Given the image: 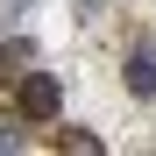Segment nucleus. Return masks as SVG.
Listing matches in <instances>:
<instances>
[{
	"label": "nucleus",
	"instance_id": "1",
	"mask_svg": "<svg viewBox=\"0 0 156 156\" xmlns=\"http://www.w3.org/2000/svg\"><path fill=\"white\" fill-rule=\"evenodd\" d=\"M14 107H21V121H57V78L50 71H21Z\"/></svg>",
	"mask_w": 156,
	"mask_h": 156
},
{
	"label": "nucleus",
	"instance_id": "2",
	"mask_svg": "<svg viewBox=\"0 0 156 156\" xmlns=\"http://www.w3.org/2000/svg\"><path fill=\"white\" fill-rule=\"evenodd\" d=\"M128 92H135V99H156V57H128Z\"/></svg>",
	"mask_w": 156,
	"mask_h": 156
},
{
	"label": "nucleus",
	"instance_id": "3",
	"mask_svg": "<svg viewBox=\"0 0 156 156\" xmlns=\"http://www.w3.org/2000/svg\"><path fill=\"white\" fill-rule=\"evenodd\" d=\"M57 149H78V156H92L99 135H85V128H57Z\"/></svg>",
	"mask_w": 156,
	"mask_h": 156
}]
</instances>
